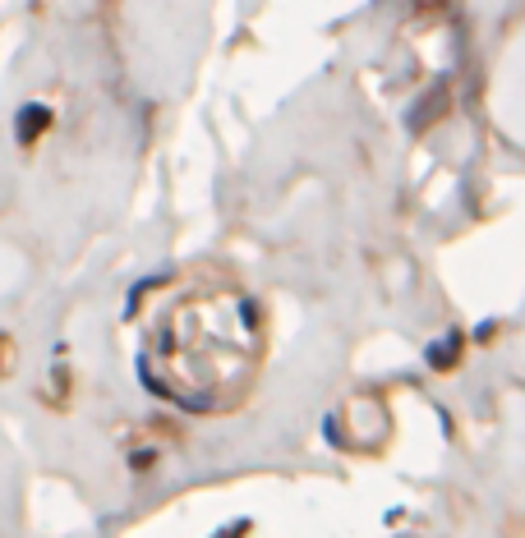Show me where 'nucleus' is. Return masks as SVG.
<instances>
[{"instance_id":"1","label":"nucleus","mask_w":525,"mask_h":538,"mask_svg":"<svg viewBox=\"0 0 525 538\" xmlns=\"http://www.w3.org/2000/svg\"><path fill=\"white\" fill-rule=\"evenodd\" d=\"M259 359L263 327L254 299L203 286L162 309L139 355V373L162 401L194 414H221L249 391Z\"/></svg>"},{"instance_id":"2","label":"nucleus","mask_w":525,"mask_h":538,"mask_svg":"<svg viewBox=\"0 0 525 538\" xmlns=\"http://www.w3.org/2000/svg\"><path fill=\"white\" fill-rule=\"evenodd\" d=\"M51 129V106H24L19 111V120H14V134H19V148H33L42 134Z\"/></svg>"},{"instance_id":"3","label":"nucleus","mask_w":525,"mask_h":538,"mask_svg":"<svg viewBox=\"0 0 525 538\" xmlns=\"http://www.w3.org/2000/svg\"><path fill=\"white\" fill-rule=\"evenodd\" d=\"M244 529H249V525H244V520H235V525H231V529H221V534H217V538H244Z\"/></svg>"}]
</instances>
